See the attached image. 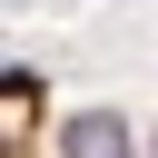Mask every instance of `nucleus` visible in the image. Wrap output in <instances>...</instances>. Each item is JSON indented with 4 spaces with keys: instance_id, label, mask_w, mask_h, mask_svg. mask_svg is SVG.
<instances>
[{
    "instance_id": "obj_1",
    "label": "nucleus",
    "mask_w": 158,
    "mask_h": 158,
    "mask_svg": "<svg viewBox=\"0 0 158 158\" xmlns=\"http://www.w3.org/2000/svg\"><path fill=\"white\" fill-rule=\"evenodd\" d=\"M40 128H49V89L30 69H0V158H40Z\"/></svg>"
}]
</instances>
